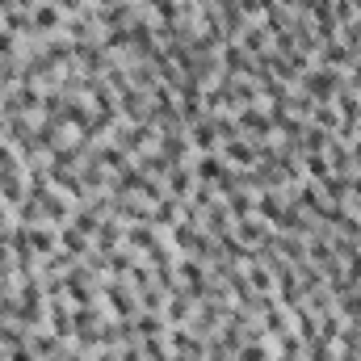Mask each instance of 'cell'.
Instances as JSON below:
<instances>
[{
    "label": "cell",
    "mask_w": 361,
    "mask_h": 361,
    "mask_svg": "<svg viewBox=\"0 0 361 361\" xmlns=\"http://www.w3.org/2000/svg\"><path fill=\"white\" fill-rule=\"evenodd\" d=\"M193 143H197V152H202V156L219 147V130H214V118H197V122H193Z\"/></svg>",
    "instance_id": "cell-1"
},
{
    "label": "cell",
    "mask_w": 361,
    "mask_h": 361,
    "mask_svg": "<svg viewBox=\"0 0 361 361\" xmlns=\"http://www.w3.org/2000/svg\"><path fill=\"white\" fill-rule=\"evenodd\" d=\"M307 92L319 97V101H328V97L336 92V72H311V76H307Z\"/></svg>",
    "instance_id": "cell-2"
},
{
    "label": "cell",
    "mask_w": 361,
    "mask_h": 361,
    "mask_svg": "<svg viewBox=\"0 0 361 361\" xmlns=\"http://www.w3.org/2000/svg\"><path fill=\"white\" fill-rule=\"evenodd\" d=\"M34 25H38V30H55V25H59V8H55V4H38V8H34Z\"/></svg>",
    "instance_id": "cell-3"
},
{
    "label": "cell",
    "mask_w": 361,
    "mask_h": 361,
    "mask_svg": "<svg viewBox=\"0 0 361 361\" xmlns=\"http://www.w3.org/2000/svg\"><path fill=\"white\" fill-rule=\"evenodd\" d=\"M240 126H244V130L252 126L257 135H265V130H269L273 122H269V118H265V114H261V109H244V114H240Z\"/></svg>",
    "instance_id": "cell-4"
},
{
    "label": "cell",
    "mask_w": 361,
    "mask_h": 361,
    "mask_svg": "<svg viewBox=\"0 0 361 361\" xmlns=\"http://www.w3.org/2000/svg\"><path fill=\"white\" fill-rule=\"evenodd\" d=\"M169 180H173V185H169V189H173V197H185V193H189V173H185V169L173 164V169H169Z\"/></svg>",
    "instance_id": "cell-5"
},
{
    "label": "cell",
    "mask_w": 361,
    "mask_h": 361,
    "mask_svg": "<svg viewBox=\"0 0 361 361\" xmlns=\"http://www.w3.org/2000/svg\"><path fill=\"white\" fill-rule=\"evenodd\" d=\"M227 160H257V152L244 139H227Z\"/></svg>",
    "instance_id": "cell-6"
},
{
    "label": "cell",
    "mask_w": 361,
    "mask_h": 361,
    "mask_svg": "<svg viewBox=\"0 0 361 361\" xmlns=\"http://www.w3.org/2000/svg\"><path fill=\"white\" fill-rule=\"evenodd\" d=\"M324 193H328V197H345V193H349V185H345V177L336 173V177H324Z\"/></svg>",
    "instance_id": "cell-7"
},
{
    "label": "cell",
    "mask_w": 361,
    "mask_h": 361,
    "mask_svg": "<svg viewBox=\"0 0 361 361\" xmlns=\"http://www.w3.org/2000/svg\"><path fill=\"white\" fill-rule=\"evenodd\" d=\"M51 328H55V336H68V332H72V319H68V311H63V307H55Z\"/></svg>",
    "instance_id": "cell-8"
},
{
    "label": "cell",
    "mask_w": 361,
    "mask_h": 361,
    "mask_svg": "<svg viewBox=\"0 0 361 361\" xmlns=\"http://www.w3.org/2000/svg\"><path fill=\"white\" fill-rule=\"evenodd\" d=\"M281 210H286V206H281L277 197H261V214H265L269 223H281Z\"/></svg>",
    "instance_id": "cell-9"
},
{
    "label": "cell",
    "mask_w": 361,
    "mask_h": 361,
    "mask_svg": "<svg viewBox=\"0 0 361 361\" xmlns=\"http://www.w3.org/2000/svg\"><path fill=\"white\" fill-rule=\"evenodd\" d=\"M30 240H34V252H51V248H55V235H51V231H34Z\"/></svg>",
    "instance_id": "cell-10"
},
{
    "label": "cell",
    "mask_w": 361,
    "mask_h": 361,
    "mask_svg": "<svg viewBox=\"0 0 361 361\" xmlns=\"http://www.w3.org/2000/svg\"><path fill=\"white\" fill-rule=\"evenodd\" d=\"M55 345H59L55 336H38V341H34V353H42V357H51V353H55Z\"/></svg>",
    "instance_id": "cell-11"
},
{
    "label": "cell",
    "mask_w": 361,
    "mask_h": 361,
    "mask_svg": "<svg viewBox=\"0 0 361 361\" xmlns=\"http://www.w3.org/2000/svg\"><path fill=\"white\" fill-rule=\"evenodd\" d=\"M324 63H345V51H341V42H328V51H324Z\"/></svg>",
    "instance_id": "cell-12"
},
{
    "label": "cell",
    "mask_w": 361,
    "mask_h": 361,
    "mask_svg": "<svg viewBox=\"0 0 361 361\" xmlns=\"http://www.w3.org/2000/svg\"><path fill=\"white\" fill-rule=\"evenodd\" d=\"M244 361H265V349H261V345H248V349H244Z\"/></svg>",
    "instance_id": "cell-13"
},
{
    "label": "cell",
    "mask_w": 361,
    "mask_h": 361,
    "mask_svg": "<svg viewBox=\"0 0 361 361\" xmlns=\"http://www.w3.org/2000/svg\"><path fill=\"white\" fill-rule=\"evenodd\" d=\"M319 126H336V114H332V109H328V105H324V109H319Z\"/></svg>",
    "instance_id": "cell-14"
},
{
    "label": "cell",
    "mask_w": 361,
    "mask_h": 361,
    "mask_svg": "<svg viewBox=\"0 0 361 361\" xmlns=\"http://www.w3.org/2000/svg\"><path fill=\"white\" fill-rule=\"evenodd\" d=\"M8 51H13V38H8V34H0V55H8Z\"/></svg>",
    "instance_id": "cell-15"
},
{
    "label": "cell",
    "mask_w": 361,
    "mask_h": 361,
    "mask_svg": "<svg viewBox=\"0 0 361 361\" xmlns=\"http://www.w3.org/2000/svg\"><path fill=\"white\" fill-rule=\"evenodd\" d=\"M59 4H63V8H76V4H80V0H59Z\"/></svg>",
    "instance_id": "cell-16"
},
{
    "label": "cell",
    "mask_w": 361,
    "mask_h": 361,
    "mask_svg": "<svg viewBox=\"0 0 361 361\" xmlns=\"http://www.w3.org/2000/svg\"><path fill=\"white\" fill-rule=\"evenodd\" d=\"M101 361H114V357H109V353H101Z\"/></svg>",
    "instance_id": "cell-17"
},
{
    "label": "cell",
    "mask_w": 361,
    "mask_h": 361,
    "mask_svg": "<svg viewBox=\"0 0 361 361\" xmlns=\"http://www.w3.org/2000/svg\"><path fill=\"white\" fill-rule=\"evenodd\" d=\"M0 214H4V210H0Z\"/></svg>",
    "instance_id": "cell-18"
}]
</instances>
